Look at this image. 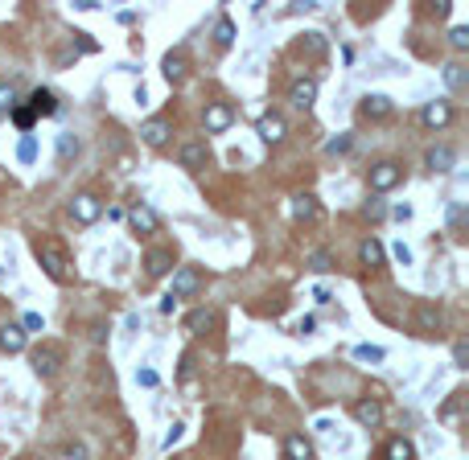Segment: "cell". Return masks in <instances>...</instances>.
<instances>
[{
	"label": "cell",
	"instance_id": "cell-1",
	"mask_svg": "<svg viewBox=\"0 0 469 460\" xmlns=\"http://www.w3.org/2000/svg\"><path fill=\"white\" fill-rule=\"evenodd\" d=\"M37 263H41L46 276L58 279V284L70 279V259H66V251H62L58 243H37Z\"/></svg>",
	"mask_w": 469,
	"mask_h": 460
},
{
	"label": "cell",
	"instance_id": "cell-2",
	"mask_svg": "<svg viewBox=\"0 0 469 460\" xmlns=\"http://www.w3.org/2000/svg\"><path fill=\"white\" fill-rule=\"evenodd\" d=\"M403 181V169L395 161H379L375 169H370V189L375 194H387V189H395Z\"/></svg>",
	"mask_w": 469,
	"mask_h": 460
},
{
	"label": "cell",
	"instance_id": "cell-3",
	"mask_svg": "<svg viewBox=\"0 0 469 460\" xmlns=\"http://www.w3.org/2000/svg\"><path fill=\"white\" fill-rule=\"evenodd\" d=\"M99 214H103V206H99V197H95V194H79L74 201H70V218H74V222H83V226L99 222Z\"/></svg>",
	"mask_w": 469,
	"mask_h": 460
},
{
	"label": "cell",
	"instance_id": "cell-4",
	"mask_svg": "<svg viewBox=\"0 0 469 460\" xmlns=\"http://www.w3.org/2000/svg\"><path fill=\"white\" fill-rule=\"evenodd\" d=\"M58 366H62V349H58V345H41L34 354V374L37 378H54Z\"/></svg>",
	"mask_w": 469,
	"mask_h": 460
},
{
	"label": "cell",
	"instance_id": "cell-5",
	"mask_svg": "<svg viewBox=\"0 0 469 460\" xmlns=\"http://www.w3.org/2000/svg\"><path fill=\"white\" fill-rule=\"evenodd\" d=\"M198 284H202V276L194 271V267H177V271H173V284H169V296H173V300L194 296L198 292Z\"/></svg>",
	"mask_w": 469,
	"mask_h": 460
},
{
	"label": "cell",
	"instance_id": "cell-6",
	"mask_svg": "<svg viewBox=\"0 0 469 460\" xmlns=\"http://www.w3.org/2000/svg\"><path fill=\"white\" fill-rule=\"evenodd\" d=\"M206 144L202 140H185L182 152H177V161H182V169H189V173H198V169H206Z\"/></svg>",
	"mask_w": 469,
	"mask_h": 460
},
{
	"label": "cell",
	"instance_id": "cell-7",
	"mask_svg": "<svg viewBox=\"0 0 469 460\" xmlns=\"http://www.w3.org/2000/svg\"><path fill=\"white\" fill-rule=\"evenodd\" d=\"M354 419L362 427H379L383 424V403H379V399H358V403H354Z\"/></svg>",
	"mask_w": 469,
	"mask_h": 460
},
{
	"label": "cell",
	"instance_id": "cell-8",
	"mask_svg": "<svg viewBox=\"0 0 469 460\" xmlns=\"http://www.w3.org/2000/svg\"><path fill=\"white\" fill-rule=\"evenodd\" d=\"M285 460H313V444L305 431H288L285 436Z\"/></svg>",
	"mask_w": 469,
	"mask_h": 460
},
{
	"label": "cell",
	"instance_id": "cell-9",
	"mask_svg": "<svg viewBox=\"0 0 469 460\" xmlns=\"http://www.w3.org/2000/svg\"><path fill=\"white\" fill-rule=\"evenodd\" d=\"M288 99H292V107L309 111V107H313V99H317V79H297V82H292V91H288Z\"/></svg>",
	"mask_w": 469,
	"mask_h": 460
},
{
	"label": "cell",
	"instance_id": "cell-10",
	"mask_svg": "<svg viewBox=\"0 0 469 460\" xmlns=\"http://www.w3.org/2000/svg\"><path fill=\"white\" fill-rule=\"evenodd\" d=\"M144 267H149V276H152V279L169 276V271H173V251H165V246L149 251V255H144Z\"/></svg>",
	"mask_w": 469,
	"mask_h": 460
},
{
	"label": "cell",
	"instance_id": "cell-11",
	"mask_svg": "<svg viewBox=\"0 0 469 460\" xmlns=\"http://www.w3.org/2000/svg\"><path fill=\"white\" fill-rule=\"evenodd\" d=\"M424 164H428L433 173H449L453 164H457V152H453L449 144H436V148H428V156H424Z\"/></svg>",
	"mask_w": 469,
	"mask_h": 460
},
{
	"label": "cell",
	"instance_id": "cell-12",
	"mask_svg": "<svg viewBox=\"0 0 469 460\" xmlns=\"http://www.w3.org/2000/svg\"><path fill=\"white\" fill-rule=\"evenodd\" d=\"M285 131H288L285 119H280L276 111L260 119V140H264V144H280V140H285Z\"/></svg>",
	"mask_w": 469,
	"mask_h": 460
},
{
	"label": "cell",
	"instance_id": "cell-13",
	"mask_svg": "<svg viewBox=\"0 0 469 460\" xmlns=\"http://www.w3.org/2000/svg\"><path fill=\"white\" fill-rule=\"evenodd\" d=\"M420 119H424L428 128H445V124L453 119V107L445 103V99H436V103H428V107L420 111Z\"/></svg>",
	"mask_w": 469,
	"mask_h": 460
},
{
	"label": "cell",
	"instance_id": "cell-14",
	"mask_svg": "<svg viewBox=\"0 0 469 460\" xmlns=\"http://www.w3.org/2000/svg\"><path fill=\"white\" fill-rule=\"evenodd\" d=\"M292 218H297V222H317V218H321L317 197H309V194L292 197Z\"/></svg>",
	"mask_w": 469,
	"mask_h": 460
},
{
	"label": "cell",
	"instance_id": "cell-15",
	"mask_svg": "<svg viewBox=\"0 0 469 460\" xmlns=\"http://www.w3.org/2000/svg\"><path fill=\"white\" fill-rule=\"evenodd\" d=\"M231 107H227V103H210V107H206V131H227L231 128Z\"/></svg>",
	"mask_w": 469,
	"mask_h": 460
},
{
	"label": "cell",
	"instance_id": "cell-16",
	"mask_svg": "<svg viewBox=\"0 0 469 460\" xmlns=\"http://www.w3.org/2000/svg\"><path fill=\"white\" fill-rule=\"evenodd\" d=\"M128 218H132V226L140 230V234H157V226H161V218H157L149 206H132V214H128Z\"/></svg>",
	"mask_w": 469,
	"mask_h": 460
},
{
	"label": "cell",
	"instance_id": "cell-17",
	"mask_svg": "<svg viewBox=\"0 0 469 460\" xmlns=\"http://www.w3.org/2000/svg\"><path fill=\"white\" fill-rule=\"evenodd\" d=\"M29 111H34V115H54V111H58L54 91H41V86H37L34 95H29Z\"/></svg>",
	"mask_w": 469,
	"mask_h": 460
},
{
	"label": "cell",
	"instance_id": "cell-18",
	"mask_svg": "<svg viewBox=\"0 0 469 460\" xmlns=\"http://www.w3.org/2000/svg\"><path fill=\"white\" fill-rule=\"evenodd\" d=\"M0 349L21 354V349H25V329H21V325H4V329H0Z\"/></svg>",
	"mask_w": 469,
	"mask_h": 460
},
{
	"label": "cell",
	"instance_id": "cell-19",
	"mask_svg": "<svg viewBox=\"0 0 469 460\" xmlns=\"http://www.w3.org/2000/svg\"><path fill=\"white\" fill-rule=\"evenodd\" d=\"M140 136H144V144L161 148V144L169 140V124H165V119H149V124L140 128Z\"/></svg>",
	"mask_w": 469,
	"mask_h": 460
},
{
	"label": "cell",
	"instance_id": "cell-20",
	"mask_svg": "<svg viewBox=\"0 0 469 460\" xmlns=\"http://www.w3.org/2000/svg\"><path fill=\"white\" fill-rule=\"evenodd\" d=\"M416 325L424 329V333H436V329L445 325V316H440V309H433V304H420L416 309Z\"/></svg>",
	"mask_w": 469,
	"mask_h": 460
},
{
	"label": "cell",
	"instance_id": "cell-21",
	"mask_svg": "<svg viewBox=\"0 0 469 460\" xmlns=\"http://www.w3.org/2000/svg\"><path fill=\"white\" fill-rule=\"evenodd\" d=\"M161 70H165L169 82H182L185 79V54L182 49H173V54H165V62H161Z\"/></svg>",
	"mask_w": 469,
	"mask_h": 460
},
{
	"label": "cell",
	"instance_id": "cell-22",
	"mask_svg": "<svg viewBox=\"0 0 469 460\" xmlns=\"http://www.w3.org/2000/svg\"><path fill=\"white\" fill-rule=\"evenodd\" d=\"M358 259H362V267H383V243L367 239V243L358 246Z\"/></svg>",
	"mask_w": 469,
	"mask_h": 460
},
{
	"label": "cell",
	"instance_id": "cell-23",
	"mask_svg": "<svg viewBox=\"0 0 469 460\" xmlns=\"http://www.w3.org/2000/svg\"><path fill=\"white\" fill-rule=\"evenodd\" d=\"M387 460H416V448H412V440H403V436H395V440L383 448Z\"/></svg>",
	"mask_w": 469,
	"mask_h": 460
},
{
	"label": "cell",
	"instance_id": "cell-24",
	"mask_svg": "<svg viewBox=\"0 0 469 460\" xmlns=\"http://www.w3.org/2000/svg\"><path fill=\"white\" fill-rule=\"evenodd\" d=\"M362 111L375 115V119H379V115H391V99L387 95H367L362 99Z\"/></svg>",
	"mask_w": 469,
	"mask_h": 460
},
{
	"label": "cell",
	"instance_id": "cell-25",
	"mask_svg": "<svg viewBox=\"0 0 469 460\" xmlns=\"http://www.w3.org/2000/svg\"><path fill=\"white\" fill-rule=\"evenodd\" d=\"M17 161H21V164H34V161H37V140H34V136H21Z\"/></svg>",
	"mask_w": 469,
	"mask_h": 460
},
{
	"label": "cell",
	"instance_id": "cell-26",
	"mask_svg": "<svg viewBox=\"0 0 469 460\" xmlns=\"http://www.w3.org/2000/svg\"><path fill=\"white\" fill-rule=\"evenodd\" d=\"M214 41H218V46H231V41H234V25L227 21V16H218V25H214Z\"/></svg>",
	"mask_w": 469,
	"mask_h": 460
},
{
	"label": "cell",
	"instance_id": "cell-27",
	"mask_svg": "<svg viewBox=\"0 0 469 460\" xmlns=\"http://www.w3.org/2000/svg\"><path fill=\"white\" fill-rule=\"evenodd\" d=\"M354 358L358 361H383L387 354L379 349V345H354Z\"/></svg>",
	"mask_w": 469,
	"mask_h": 460
},
{
	"label": "cell",
	"instance_id": "cell-28",
	"mask_svg": "<svg viewBox=\"0 0 469 460\" xmlns=\"http://www.w3.org/2000/svg\"><path fill=\"white\" fill-rule=\"evenodd\" d=\"M445 82H449L453 91H457V86H465V66H461V62L445 66Z\"/></svg>",
	"mask_w": 469,
	"mask_h": 460
},
{
	"label": "cell",
	"instance_id": "cell-29",
	"mask_svg": "<svg viewBox=\"0 0 469 460\" xmlns=\"http://www.w3.org/2000/svg\"><path fill=\"white\" fill-rule=\"evenodd\" d=\"M74 152H79V140H74V136H58V156H62V161H70Z\"/></svg>",
	"mask_w": 469,
	"mask_h": 460
},
{
	"label": "cell",
	"instance_id": "cell-30",
	"mask_svg": "<svg viewBox=\"0 0 469 460\" xmlns=\"http://www.w3.org/2000/svg\"><path fill=\"white\" fill-rule=\"evenodd\" d=\"M309 267H313V271H330V267H334L330 251H313V255H309Z\"/></svg>",
	"mask_w": 469,
	"mask_h": 460
},
{
	"label": "cell",
	"instance_id": "cell-31",
	"mask_svg": "<svg viewBox=\"0 0 469 460\" xmlns=\"http://www.w3.org/2000/svg\"><path fill=\"white\" fill-rule=\"evenodd\" d=\"M449 41H453V49H469V29H465V25H453Z\"/></svg>",
	"mask_w": 469,
	"mask_h": 460
},
{
	"label": "cell",
	"instance_id": "cell-32",
	"mask_svg": "<svg viewBox=\"0 0 469 460\" xmlns=\"http://www.w3.org/2000/svg\"><path fill=\"white\" fill-rule=\"evenodd\" d=\"M41 325H46V321H41V312H25V321H21V329H25V333H37Z\"/></svg>",
	"mask_w": 469,
	"mask_h": 460
},
{
	"label": "cell",
	"instance_id": "cell-33",
	"mask_svg": "<svg viewBox=\"0 0 469 460\" xmlns=\"http://www.w3.org/2000/svg\"><path fill=\"white\" fill-rule=\"evenodd\" d=\"M136 382H140V386H157L161 378H157V370H149V366H144V370H136Z\"/></svg>",
	"mask_w": 469,
	"mask_h": 460
},
{
	"label": "cell",
	"instance_id": "cell-34",
	"mask_svg": "<svg viewBox=\"0 0 469 460\" xmlns=\"http://www.w3.org/2000/svg\"><path fill=\"white\" fill-rule=\"evenodd\" d=\"M13 124H17V128H29V124H34V111H29V107H17V111H13Z\"/></svg>",
	"mask_w": 469,
	"mask_h": 460
},
{
	"label": "cell",
	"instance_id": "cell-35",
	"mask_svg": "<svg viewBox=\"0 0 469 460\" xmlns=\"http://www.w3.org/2000/svg\"><path fill=\"white\" fill-rule=\"evenodd\" d=\"M325 152H350V136H337V140H330V144H325Z\"/></svg>",
	"mask_w": 469,
	"mask_h": 460
},
{
	"label": "cell",
	"instance_id": "cell-36",
	"mask_svg": "<svg viewBox=\"0 0 469 460\" xmlns=\"http://www.w3.org/2000/svg\"><path fill=\"white\" fill-rule=\"evenodd\" d=\"M305 46H309V54H325V41H321V33H309V37H305Z\"/></svg>",
	"mask_w": 469,
	"mask_h": 460
},
{
	"label": "cell",
	"instance_id": "cell-37",
	"mask_svg": "<svg viewBox=\"0 0 469 460\" xmlns=\"http://www.w3.org/2000/svg\"><path fill=\"white\" fill-rule=\"evenodd\" d=\"M453 361H457V366H465V361H469V345H465V341L453 345Z\"/></svg>",
	"mask_w": 469,
	"mask_h": 460
},
{
	"label": "cell",
	"instance_id": "cell-38",
	"mask_svg": "<svg viewBox=\"0 0 469 460\" xmlns=\"http://www.w3.org/2000/svg\"><path fill=\"white\" fill-rule=\"evenodd\" d=\"M13 86H0V111H13Z\"/></svg>",
	"mask_w": 469,
	"mask_h": 460
},
{
	"label": "cell",
	"instance_id": "cell-39",
	"mask_svg": "<svg viewBox=\"0 0 469 460\" xmlns=\"http://www.w3.org/2000/svg\"><path fill=\"white\" fill-rule=\"evenodd\" d=\"M177 440H182V424H173V427H169V436H165V448H173Z\"/></svg>",
	"mask_w": 469,
	"mask_h": 460
},
{
	"label": "cell",
	"instance_id": "cell-40",
	"mask_svg": "<svg viewBox=\"0 0 469 460\" xmlns=\"http://www.w3.org/2000/svg\"><path fill=\"white\" fill-rule=\"evenodd\" d=\"M395 259H400V263H412V251H408V246L400 243V246H395Z\"/></svg>",
	"mask_w": 469,
	"mask_h": 460
}]
</instances>
